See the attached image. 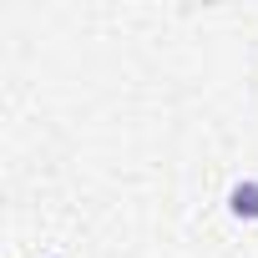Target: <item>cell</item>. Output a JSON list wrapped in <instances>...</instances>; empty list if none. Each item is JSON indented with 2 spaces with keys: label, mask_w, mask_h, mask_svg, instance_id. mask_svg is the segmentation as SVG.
<instances>
[{
  "label": "cell",
  "mask_w": 258,
  "mask_h": 258,
  "mask_svg": "<svg viewBox=\"0 0 258 258\" xmlns=\"http://www.w3.org/2000/svg\"><path fill=\"white\" fill-rule=\"evenodd\" d=\"M228 213H233V218H243V223H253V218H258V177L233 182V192H228Z\"/></svg>",
  "instance_id": "6da1fadb"
}]
</instances>
